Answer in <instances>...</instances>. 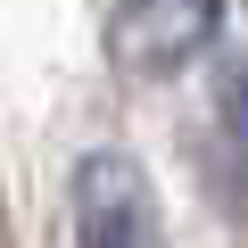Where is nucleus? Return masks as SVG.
Returning <instances> with one entry per match:
<instances>
[{
	"mask_svg": "<svg viewBox=\"0 0 248 248\" xmlns=\"http://www.w3.org/2000/svg\"><path fill=\"white\" fill-rule=\"evenodd\" d=\"M215 116L248 141V66H223V75H215Z\"/></svg>",
	"mask_w": 248,
	"mask_h": 248,
	"instance_id": "3",
	"label": "nucleus"
},
{
	"mask_svg": "<svg viewBox=\"0 0 248 248\" xmlns=\"http://www.w3.org/2000/svg\"><path fill=\"white\" fill-rule=\"evenodd\" d=\"M75 240L83 248H166L149 174L124 149H91L75 166Z\"/></svg>",
	"mask_w": 248,
	"mask_h": 248,
	"instance_id": "1",
	"label": "nucleus"
},
{
	"mask_svg": "<svg viewBox=\"0 0 248 248\" xmlns=\"http://www.w3.org/2000/svg\"><path fill=\"white\" fill-rule=\"evenodd\" d=\"M215 17H223V0H124L116 9V50L149 75H166L190 50H207Z\"/></svg>",
	"mask_w": 248,
	"mask_h": 248,
	"instance_id": "2",
	"label": "nucleus"
}]
</instances>
